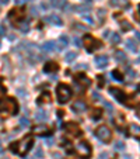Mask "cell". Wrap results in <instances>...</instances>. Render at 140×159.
Masks as SVG:
<instances>
[{
	"instance_id": "28",
	"label": "cell",
	"mask_w": 140,
	"mask_h": 159,
	"mask_svg": "<svg viewBox=\"0 0 140 159\" xmlns=\"http://www.w3.org/2000/svg\"><path fill=\"white\" fill-rule=\"evenodd\" d=\"M112 76H114L116 80H119V82H123V76L119 73V71H114V72H112Z\"/></svg>"
},
{
	"instance_id": "43",
	"label": "cell",
	"mask_w": 140,
	"mask_h": 159,
	"mask_svg": "<svg viewBox=\"0 0 140 159\" xmlns=\"http://www.w3.org/2000/svg\"><path fill=\"white\" fill-rule=\"evenodd\" d=\"M104 38H109V31H105V32H104Z\"/></svg>"
},
{
	"instance_id": "21",
	"label": "cell",
	"mask_w": 140,
	"mask_h": 159,
	"mask_svg": "<svg viewBox=\"0 0 140 159\" xmlns=\"http://www.w3.org/2000/svg\"><path fill=\"white\" fill-rule=\"evenodd\" d=\"M43 101H45V103H49V101H51V96H49V93H42L41 97L37 100L38 104H43Z\"/></svg>"
},
{
	"instance_id": "27",
	"label": "cell",
	"mask_w": 140,
	"mask_h": 159,
	"mask_svg": "<svg viewBox=\"0 0 140 159\" xmlns=\"http://www.w3.org/2000/svg\"><path fill=\"white\" fill-rule=\"evenodd\" d=\"M20 125H21L22 128H27V127H30V120H28L27 117H22L21 120H20Z\"/></svg>"
},
{
	"instance_id": "22",
	"label": "cell",
	"mask_w": 140,
	"mask_h": 159,
	"mask_svg": "<svg viewBox=\"0 0 140 159\" xmlns=\"http://www.w3.org/2000/svg\"><path fill=\"white\" fill-rule=\"evenodd\" d=\"M126 47H128V49H129L130 52H136L137 51V44L133 40H128L126 41Z\"/></svg>"
},
{
	"instance_id": "19",
	"label": "cell",
	"mask_w": 140,
	"mask_h": 159,
	"mask_svg": "<svg viewBox=\"0 0 140 159\" xmlns=\"http://www.w3.org/2000/svg\"><path fill=\"white\" fill-rule=\"evenodd\" d=\"M130 134L133 135V137L136 138H140V125H137V124H132L129 128Z\"/></svg>"
},
{
	"instance_id": "11",
	"label": "cell",
	"mask_w": 140,
	"mask_h": 159,
	"mask_svg": "<svg viewBox=\"0 0 140 159\" xmlns=\"http://www.w3.org/2000/svg\"><path fill=\"white\" fill-rule=\"evenodd\" d=\"M32 132L38 137H45V135H49L51 134V128L48 125H38V127H34Z\"/></svg>"
},
{
	"instance_id": "14",
	"label": "cell",
	"mask_w": 140,
	"mask_h": 159,
	"mask_svg": "<svg viewBox=\"0 0 140 159\" xmlns=\"http://www.w3.org/2000/svg\"><path fill=\"white\" fill-rule=\"evenodd\" d=\"M43 20L46 23H49V24H52V25H57V27H60V25L63 24L62 19H60L59 16H56V14H49V16H46Z\"/></svg>"
},
{
	"instance_id": "17",
	"label": "cell",
	"mask_w": 140,
	"mask_h": 159,
	"mask_svg": "<svg viewBox=\"0 0 140 159\" xmlns=\"http://www.w3.org/2000/svg\"><path fill=\"white\" fill-rule=\"evenodd\" d=\"M67 44H69V38H67V35H60L59 42L56 44V47H57V49H65L66 47H67Z\"/></svg>"
},
{
	"instance_id": "33",
	"label": "cell",
	"mask_w": 140,
	"mask_h": 159,
	"mask_svg": "<svg viewBox=\"0 0 140 159\" xmlns=\"http://www.w3.org/2000/svg\"><path fill=\"white\" fill-rule=\"evenodd\" d=\"M105 13H107V11L104 10V9H99V10H98V17H99V20H101V19H102V20L105 19Z\"/></svg>"
},
{
	"instance_id": "44",
	"label": "cell",
	"mask_w": 140,
	"mask_h": 159,
	"mask_svg": "<svg viewBox=\"0 0 140 159\" xmlns=\"http://www.w3.org/2000/svg\"><path fill=\"white\" fill-rule=\"evenodd\" d=\"M135 35H136V38H137V40L140 41V32H139V31H136V32H135Z\"/></svg>"
},
{
	"instance_id": "42",
	"label": "cell",
	"mask_w": 140,
	"mask_h": 159,
	"mask_svg": "<svg viewBox=\"0 0 140 159\" xmlns=\"http://www.w3.org/2000/svg\"><path fill=\"white\" fill-rule=\"evenodd\" d=\"M78 68H80V69H86V68H87V65H78V66H77L76 69H78Z\"/></svg>"
},
{
	"instance_id": "52",
	"label": "cell",
	"mask_w": 140,
	"mask_h": 159,
	"mask_svg": "<svg viewBox=\"0 0 140 159\" xmlns=\"http://www.w3.org/2000/svg\"><path fill=\"white\" fill-rule=\"evenodd\" d=\"M139 20H140V6H139Z\"/></svg>"
},
{
	"instance_id": "49",
	"label": "cell",
	"mask_w": 140,
	"mask_h": 159,
	"mask_svg": "<svg viewBox=\"0 0 140 159\" xmlns=\"http://www.w3.org/2000/svg\"><path fill=\"white\" fill-rule=\"evenodd\" d=\"M125 159H132V156L130 155H125Z\"/></svg>"
},
{
	"instance_id": "1",
	"label": "cell",
	"mask_w": 140,
	"mask_h": 159,
	"mask_svg": "<svg viewBox=\"0 0 140 159\" xmlns=\"http://www.w3.org/2000/svg\"><path fill=\"white\" fill-rule=\"evenodd\" d=\"M32 145H34V138L31 137V135H25L22 139L14 142V144H11L10 151L24 156V155H27V154L30 152V149L32 148Z\"/></svg>"
},
{
	"instance_id": "18",
	"label": "cell",
	"mask_w": 140,
	"mask_h": 159,
	"mask_svg": "<svg viewBox=\"0 0 140 159\" xmlns=\"http://www.w3.org/2000/svg\"><path fill=\"white\" fill-rule=\"evenodd\" d=\"M42 49L45 52H52L56 49V42L55 41H46V42L42 45Z\"/></svg>"
},
{
	"instance_id": "25",
	"label": "cell",
	"mask_w": 140,
	"mask_h": 159,
	"mask_svg": "<svg viewBox=\"0 0 140 159\" xmlns=\"http://www.w3.org/2000/svg\"><path fill=\"white\" fill-rule=\"evenodd\" d=\"M109 40H111V44L116 45V44L120 42V35H119L118 32H112V35L109 37Z\"/></svg>"
},
{
	"instance_id": "32",
	"label": "cell",
	"mask_w": 140,
	"mask_h": 159,
	"mask_svg": "<svg viewBox=\"0 0 140 159\" xmlns=\"http://www.w3.org/2000/svg\"><path fill=\"white\" fill-rule=\"evenodd\" d=\"M42 148H37L35 151V155H34V158H42Z\"/></svg>"
},
{
	"instance_id": "30",
	"label": "cell",
	"mask_w": 140,
	"mask_h": 159,
	"mask_svg": "<svg viewBox=\"0 0 140 159\" xmlns=\"http://www.w3.org/2000/svg\"><path fill=\"white\" fill-rule=\"evenodd\" d=\"M104 107L107 108L109 113H112V111H114V107H112V104H111V103H108V101H105V100H104Z\"/></svg>"
},
{
	"instance_id": "50",
	"label": "cell",
	"mask_w": 140,
	"mask_h": 159,
	"mask_svg": "<svg viewBox=\"0 0 140 159\" xmlns=\"http://www.w3.org/2000/svg\"><path fill=\"white\" fill-rule=\"evenodd\" d=\"M137 95H139V96H140V85H139V86H137Z\"/></svg>"
},
{
	"instance_id": "13",
	"label": "cell",
	"mask_w": 140,
	"mask_h": 159,
	"mask_svg": "<svg viewBox=\"0 0 140 159\" xmlns=\"http://www.w3.org/2000/svg\"><path fill=\"white\" fill-rule=\"evenodd\" d=\"M9 19H10L14 24H18L20 20L22 19V10H18V9L10 10V13H9Z\"/></svg>"
},
{
	"instance_id": "8",
	"label": "cell",
	"mask_w": 140,
	"mask_h": 159,
	"mask_svg": "<svg viewBox=\"0 0 140 159\" xmlns=\"http://www.w3.org/2000/svg\"><path fill=\"white\" fill-rule=\"evenodd\" d=\"M65 130H66V132H67L70 137H78V135H81L80 128H78V125H77V124H74V123L65 124Z\"/></svg>"
},
{
	"instance_id": "37",
	"label": "cell",
	"mask_w": 140,
	"mask_h": 159,
	"mask_svg": "<svg viewBox=\"0 0 140 159\" xmlns=\"http://www.w3.org/2000/svg\"><path fill=\"white\" fill-rule=\"evenodd\" d=\"M4 34H6V27H4V25L1 24V25H0V38H1V37H3Z\"/></svg>"
},
{
	"instance_id": "38",
	"label": "cell",
	"mask_w": 140,
	"mask_h": 159,
	"mask_svg": "<svg viewBox=\"0 0 140 159\" xmlns=\"http://www.w3.org/2000/svg\"><path fill=\"white\" fill-rule=\"evenodd\" d=\"M107 158H108L107 152H102V154H99V156H98V159H107Z\"/></svg>"
},
{
	"instance_id": "36",
	"label": "cell",
	"mask_w": 140,
	"mask_h": 159,
	"mask_svg": "<svg viewBox=\"0 0 140 159\" xmlns=\"http://www.w3.org/2000/svg\"><path fill=\"white\" fill-rule=\"evenodd\" d=\"M83 17H84V20L87 23H90V24H93V17L91 16H87V14H83Z\"/></svg>"
},
{
	"instance_id": "46",
	"label": "cell",
	"mask_w": 140,
	"mask_h": 159,
	"mask_svg": "<svg viewBox=\"0 0 140 159\" xmlns=\"http://www.w3.org/2000/svg\"><path fill=\"white\" fill-rule=\"evenodd\" d=\"M4 93V89H3V86L0 85V95H3Z\"/></svg>"
},
{
	"instance_id": "15",
	"label": "cell",
	"mask_w": 140,
	"mask_h": 159,
	"mask_svg": "<svg viewBox=\"0 0 140 159\" xmlns=\"http://www.w3.org/2000/svg\"><path fill=\"white\" fill-rule=\"evenodd\" d=\"M108 62H109V59H108L107 55H99V56L95 58V65L99 69H105L108 66Z\"/></svg>"
},
{
	"instance_id": "4",
	"label": "cell",
	"mask_w": 140,
	"mask_h": 159,
	"mask_svg": "<svg viewBox=\"0 0 140 159\" xmlns=\"http://www.w3.org/2000/svg\"><path fill=\"white\" fill-rule=\"evenodd\" d=\"M76 152L81 159H87L90 158V155H91V147H90V144L87 141H80L76 145Z\"/></svg>"
},
{
	"instance_id": "26",
	"label": "cell",
	"mask_w": 140,
	"mask_h": 159,
	"mask_svg": "<svg viewBox=\"0 0 140 159\" xmlns=\"http://www.w3.org/2000/svg\"><path fill=\"white\" fill-rule=\"evenodd\" d=\"M120 28H122L123 31H129L130 28H132V25L129 24V21L123 20V21H120Z\"/></svg>"
},
{
	"instance_id": "10",
	"label": "cell",
	"mask_w": 140,
	"mask_h": 159,
	"mask_svg": "<svg viewBox=\"0 0 140 159\" xmlns=\"http://www.w3.org/2000/svg\"><path fill=\"white\" fill-rule=\"evenodd\" d=\"M109 93L114 96L118 101H120L122 104H123V103H126V101H125L126 96H125V93H123L120 89H118V87H111V89H109Z\"/></svg>"
},
{
	"instance_id": "7",
	"label": "cell",
	"mask_w": 140,
	"mask_h": 159,
	"mask_svg": "<svg viewBox=\"0 0 140 159\" xmlns=\"http://www.w3.org/2000/svg\"><path fill=\"white\" fill-rule=\"evenodd\" d=\"M90 85H91V80L84 75H78L74 77V86L80 90V93H83Z\"/></svg>"
},
{
	"instance_id": "31",
	"label": "cell",
	"mask_w": 140,
	"mask_h": 159,
	"mask_svg": "<svg viewBox=\"0 0 140 159\" xmlns=\"http://www.w3.org/2000/svg\"><path fill=\"white\" fill-rule=\"evenodd\" d=\"M93 113H94V114H93V118H94V120H97V118L101 117V110H98V108L93 110Z\"/></svg>"
},
{
	"instance_id": "6",
	"label": "cell",
	"mask_w": 140,
	"mask_h": 159,
	"mask_svg": "<svg viewBox=\"0 0 140 159\" xmlns=\"http://www.w3.org/2000/svg\"><path fill=\"white\" fill-rule=\"evenodd\" d=\"M84 47L87 48L88 52H93L95 49H99L102 47V44L99 42L98 40H95L94 37H91V35H84Z\"/></svg>"
},
{
	"instance_id": "48",
	"label": "cell",
	"mask_w": 140,
	"mask_h": 159,
	"mask_svg": "<svg viewBox=\"0 0 140 159\" xmlns=\"http://www.w3.org/2000/svg\"><path fill=\"white\" fill-rule=\"evenodd\" d=\"M7 1H9V0H0V3H1V4H6Z\"/></svg>"
},
{
	"instance_id": "2",
	"label": "cell",
	"mask_w": 140,
	"mask_h": 159,
	"mask_svg": "<svg viewBox=\"0 0 140 159\" xmlns=\"http://www.w3.org/2000/svg\"><path fill=\"white\" fill-rule=\"evenodd\" d=\"M18 111V104L14 99L11 97H3L0 99V113H4V114H17Z\"/></svg>"
},
{
	"instance_id": "47",
	"label": "cell",
	"mask_w": 140,
	"mask_h": 159,
	"mask_svg": "<svg viewBox=\"0 0 140 159\" xmlns=\"http://www.w3.org/2000/svg\"><path fill=\"white\" fill-rule=\"evenodd\" d=\"M9 40H10V41H13V40H14V35H13V34H11V35H9Z\"/></svg>"
},
{
	"instance_id": "45",
	"label": "cell",
	"mask_w": 140,
	"mask_h": 159,
	"mask_svg": "<svg viewBox=\"0 0 140 159\" xmlns=\"http://www.w3.org/2000/svg\"><path fill=\"white\" fill-rule=\"evenodd\" d=\"M84 3H86L87 6H91V0H83Z\"/></svg>"
},
{
	"instance_id": "39",
	"label": "cell",
	"mask_w": 140,
	"mask_h": 159,
	"mask_svg": "<svg viewBox=\"0 0 140 159\" xmlns=\"http://www.w3.org/2000/svg\"><path fill=\"white\" fill-rule=\"evenodd\" d=\"M74 44H76V47H80V45H81V41L76 37V38H74Z\"/></svg>"
},
{
	"instance_id": "40",
	"label": "cell",
	"mask_w": 140,
	"mask_h": 159,
	"mask_svg": "<svg viewBox=\"0 0 140 159\" xmlns=\"http://www.w3.org/2000/svg\"><path fill=\"white\" fill-rule=\"evenodd\" d=\"M46 144H48V145H52V144H53V139H52V138H48V139H46Z\"/></svg>"
},
{
	"instance_id": "9",
	"label": "cell",
	"mask_w": 140,
	"mask_h": 159,
	"mask_svg": "<svg viewBox=\"0 0 140 159\" xmlns=\"http://www.w3.org/2000/svg\"><path fill=\"white\" fill-rule=\"evenodd\" d=\"M109 4L112 7H118V9H122V10H128L130 7L129 0H109Z\"/></svg>"
},
{
	"instance_id": "51",
	"label": "cell",
	"mask_w": 140,
	"mask_h": 159,
	"mask_svg": "<svg viewBox=\"0 0 140 159\" xmlns=\"http://www.w3.org/2000/svg\"><path fill=\"white\" fill-rule=\"evenodd\" d=\"M137 116H139V118H140V108L137 110Z\"/></svg>"
},
{
	"instance_id": "34",
	"label": "cell",
	"mask_w": 140,
	"mask_h": 159,
	"mask_svg": "<svg viewBox=\"0 0 140 159\" xmlns=\"http://www.w3.org/2000/svg\"><path fill=\"white\" fill-rule=\"evenodd\" d=\"M52 1H53V6H57V7H62L65 3L63 0H52Z\"/></svg>"
},
{
	"instance_id": "24",
	"label": "cell",
	"mask_w": 140,
	"mask_h": 159,
	"mask_svg": "<svg viewBox=\"0 0 140 159\" xmlns=\"http://www.w3.org/2000/svg\"><path fill=\"white\" fill-rule=\"evenodd\" d=\"M35 118H37L38 121H45V120L48 118V116H46V113H45L43 110H38V111L35 113Z\"/></svg>"
},
{
	"instance_id": "35",
	"label": "cell",
	"mask_w": 140,
	"mask_h": 159,
	"mask_svg": "<svg viewBox=\"0 0 140 159\" xmlns=\"http://www.w3.org/2000/svg\"><path fill=\"white\" fill-rule=\"evenodd\" d=\"M28 28H30V24H28V23H24V25H21V31L22 32H27L28 31Z\"/></svg>"
},
{
	"instance_id": "16",
	"label": "cell",
	"mask_w": 140,
	"mask_h": 159,
	"mask_svg": "<svg viewBox=\"0 0 140 159\" xmlns=\"http://www.w3.org/2000/svg\"><path fill=\"white\" fill-rule=\"evenodd\" d=\"M57 64L56 62H48V64H45L43 66V71L46 72V73H52V72H57Z\"/></svg>"
},
{
	"instance_id": "53",
	"label": "cell",
	"mask_w": 140,
	"mask_h": 159,
	"mask_svg": "<svg viewBox=\"0 0 140 159\" xmlns=\"http://www.w3.org/2000/svg\"><path fill=\"white\" fill-rule=\"evenodd\" d=\"M0 47H1V45H0Z\"/></svg>"
},
{
	"instance_id": "3",
	"label": "cell",
	"mask_w": 140,
	"mask_h": 159,
	"mask_svg": "<svg viewBox=\"0 0 140 159\" xmlns=\"http://www.w3.org/2000/svg\"><path fill=\"white\" fill-rule=\"evenodd\" d=\"M56 95H57V101L60 103V104H65L67 103L69 100H70V97H72V90H70V87L65 83H60V85L57 86V89H56Z\"/></svg>"
},
{
	"instance_id": "5",
	"label": "cell",
	"mask_w": 140,
	"mask_h": 159,
	"mask_svg": "<svg viewBox=\"0 0 140 159\" xmlns=\"http://www.w3.org/2000/svg\"><path fill=\"white\" fill-rule=\"evenodd\" d=\"M95 137L99 141H102V142H109L111 138H112V132H111V130L107 125H101V127H98L95 130Z\"/></svg>"
},
{
	"instance_id": "12",
	"label": "cell",
	"mask_w": 140,
	"mask_h": 159,
	"mask_svg": "<svg viewBox=\"0 0 140 159\" xmlns=\"http://www.w3.org/2000/svg\"><path fill=\"white\" fill-rule=\"evenodd\" d=\"M72 110L74 111L76 114H80V113H84L87 110V104L83 101V100H77L72 104Z\"/></svg>"
},
{
	"instance_id": "23",
	"label": "cell",
	"mask_w": 140,
	"mask_h": 159,
	"mask_svg": "<svg viewBox=\"0 0 140 159\" xmlns=\"http://www.w3.org/2000/svg\"><path fill=\"white\" fill-rule=\"evenodd\" d=\"M76 58H77V53L73 52V51H69V52L65 55V61L67 62V64H70V62H73Z\"/></svg>"
},
{
	"instance_id": "29",
	"label": "cell",
	"mask_w": 140,
	"mask_h": 159,
	"mask_svg": "<svg viewBox=\"0 0 140 159\" xmlns=\"http://www.w3.org/2000/svg\"><path fill=\"white\" fill-rule=\"evenodd\" d=\"M123 148H125V145H123L122 141H118V142L115 144V149H116V151H123Z\"/></svg>"
},
{
	"instance_id": "41",
	"label": "cell",
	"mask_w": 140,
	"mask_h": 159,
	"mask_svg": "<svg viewBox=\"0 0 140 159\" xmlns=\"http://www.w3.org/2000/svg\"><path fill=\"white\" fill-rule=\"evenodd\" d=\"M98 80H99V82H98V85L104 86V79H102V77H98Z\"/></svg>"
},
{
	"instance_id": "20",
	"label": "cell",
	"mask_w": 140,
	"mask_h": 159,
	"mask_svg": "<svg viewBox=\"0 0 140 159\" xmlns=\"http://www.w3.org/2000/svg\"><path fill=\"white\" fill-rule=\"evenodd\" d=\"M114 56H115V59H116L118 62H126V61H128V59H126V55L123 53V51H116Z\"/></svg>"
}]
</instances>
